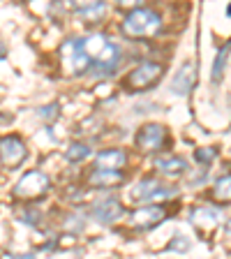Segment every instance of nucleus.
I'll use <instances>...</instances> for the list:
<instances>
[{"label":"nucleus","instance_id":"nucleus-1","mask_svg":"<svg viewBox=\"0 0 231 259\" xmlns=\"http://www.w3.org/2000/svg\"><path fill=\"white\" fill-rule=\"evenodd\" d=\"M65 56V70L70 74H90L95 76H109L116 72L120 65V49L107 37V35H88V37L70 39L63 44Z\"/></svg>","mask_w":231,"mask_h":259},{"label":"nucleus","instance_id":"nucleus-2","mask_svg":"<svg viewBox=\"0 0 231 259\" xmlns=\"http://www.w3.org/2000/svg\"><path fill=\"white\" fill-rule=\"evenodd\" d=\"M162 30V19L157 12L136 7L120 23V32L129 39H151Z\"/></svg>","mask_w":231,"mask_h":259},{"label":"nucleus","instance_id":"nucleus-3","mask_svg":"<svg viewBox=\"0 0 231 259\" xmlns=\"http://www.w3.org/2000/svg\"><path fill=\"white\" fill-rule=\"evenodd\" d=\"M51 188V181H49L47 174L42 171H28L23 174L14 185V197L16 199H26V201H32V199H42L44 194L49 192Z\"/></svg>","mask_w":231,"mask_h":259},{"label":"nucleus","instance_id":"nucleus-4","mask_svg":"<svg viewBox=\"0 0 231 259\" xmlns=\"http://www.w3.org/2000/svg\"><path fill=\"white\" fill-rule=\"evenodd\" d=\"M162 72H164V67H162L160 63H153V60L141 63L136 70H132L127 74L125 86H127L129 91H148V88H153L157 81H160Z\"/></svg>","mask_w":231,"mask_h":259},{"label":"nucleus","instance_id":"nucleus-5","mask_svg":"<svg viewBox=\"0 0 231 259\" xmlns=\"http://www.w3.org/2000/svg\"><path fill=\"white\" fill-rule=\"evenodd\" d=\"M173 194H176V190L169 188V185H162L155 178H144V181H139V183L134 185V190H132V199L164 201V199H169V197H173Z\"/></svg>","mask_w":231,"mask_h":259},{"label":"nucleus","instance_id":"nucleus-6","mask_svg":"<svg viewBox=\"0 0 231 259\" xmlns=\"http://www.w3.org/2000/svg\"><path fill=\"white\" fill-rule=\"evenodd\" d=\"M167 141V130L157 123H148L136 135V148L141 153H157Z\"/></svg>","mask_w":231,"mask_h":259},{"label":"nucleus","instance_id":"nucleus-7","mask_svg":"<svg viewBox=\"0 0 231 259\" xmlns=\"http://www.w3.org/2000/svg\"><path fill=\"white\" fill-rule=\"evenodd\" d=\"M164 220H167V208H164V206H141V208H136L134 213H132V218H129L132 227L139 229V232L153 229V227H157Z\"/></svg>","mask_w":231,"mask_h":259},{"label":"nucleus","instance_id":"nucleus-8","mask_svg":"<svg viewBox=\"0 0 231 259\" xmlns=\"http://www.w3.org/2000/svg\"><path fill=\"white\" fill-rule=\"evenodd\" d=\"M0 148H3V167L5 169H16L19 164H21L23 160H26L28 155V148L26 144H23L19 137H3V141H0Z\"/></svg>","mask_w":231,"mask_h":259},{"label":"nucleus","instance_id":"nucleus-9","mask_svg":"<svg viewBox=\"0 0 231 259\" xmlns=\"http://www.w3.org/2000/svg\"><path fill=\"white\" fill-rule=\"evenodd\" d=\"M190 222L201 232H210L222 222V210L217 206H197L190 210Z\"/></svg>","mask_w":231,"mask_h":259},{"label":"nucleus","instance_id":"nucleus-10","mask_svg":"<svg viewBox=\"0 0 231 259\" xmlns=\"http://www.w3.org/2000/svg\"><path fill=\"white\" fill-rule=\"evenodd\" d=\"M123 204H120L116 197H107V199L93 204V218L102 225H111V222L120 220L123 218Z\"/></svg>","mask_w":231,"mask_h":259},{"label":"nucleus","instance_id":"nucleus-11","mask_svg":"<svg viewBox=\"0 0 231 259\" xmlns=\"http://www.w3.org/2000/svg\"><path fill=\"white\" fill-rule=\"evenodd\" d=\"M125 162H127V155L118 148H109V151H102L97 153L95 157V169L100 171H120L125 167Z\"/></svg>","mask_w":231,"mask_h":259},{"label":"nucleus","instance_id":"nucleus-12","mask_svg":"<svg viewBox=\"0 0 231 259\" xmlns=\"http://www.w3.org/2000/svg\"><path fill=\"white\" fill-rule=\"evenodd\" d=\"M194 81H197V65H194V63H185L183 67L176 72V76H173L171 91L176 93V95H188V93L192 91Z\"/></svg>","mask_w":231,"mask_h":259},{"label":"nucleus","instance_id":"nucleus-13","mask_svg":"<svg viewBox=\"0 0 231 259\" xmlns=\"http://www.w3.org/2000/svg\"><path fill=\"white\" fill-rule=\"evenodd\" d=\"M155 169L167 178H178L183 176L188 171V162L183 157H176V155H169V157H157L155 160Z\"/></svg>","mask_w":231,"mask_h":259},{"label":"nucleus","instance_id":"nucleus-14","mask_svg":"<svg viewBox=\"0 0 231 259\" xmlns=\"http://www.w3.org/2000/svg\"><path fill=\"white\" fill-rule=\"evenodd\" d=\"M123 181H125L123 171H100V169H95V171L88 176V185L102 188V190H111V188H116V185H120Z\"/></svg>","mask_w":231,"mask_h":259},{"label":"nucleus","instance_id":"nucleus-15","mask_svg":"<svg viewBox=\"0 0 231 259\" xmlns=\"http://www.w3.org/2000/svg\"><path fill=\"white\" fill-rule=\"evenodd\" d=\"M104 3H83V5H74V12L81 21L86 23H97L104 16Z\"/></svg>","mask_w":231,"mask_h":259},{"label":"nucleus","instance_id":"nucleus-16","mask_svg":"<svg viewBox=\"0 0 231 259\" xmlns=\"http://www.w3.org/2000/svg\"><path fill=\"white\" fill-rule=\"evenodd\" d=\"M213 199H215V204H231V174L215 181V185H213Z\"/></svg>","mask_w":231,"mask_h":259},{"label":"nucleus","instance_id":"nucleus-17","mask_svg":"<svg viewBox=\"0 0 231 259\" xmlns=\"http://www.w3.org/2000/svg\"><path fill=\"white\" fill-rule=\"evenodd\" d=\"M229 51H231V44H226V47H222L220 51H217V56H215V63H213V72H210V79L215 81V83H220L222 81V74H224V65H226V56H229Z\"/></svg>","mask_w":231,"mask_h":259},{"label":"nucleus","instance_id":"nucleus-18","mask_svg":"<svg viewBox=\"0 0 231 259\" xmlns=\"http://www.w3.org/2000/svg\"><path fill=\"white\" fill-rule=\"evenodd\" d=\"M88 155H90V148H88L86 144H81V141H74V144L65 151V160L67 162H83Z\"/></svg>","mask_w":231,"mask_h":259},{"label":"nucleus","instance_id":"nucleus-19","mask_svg":"<svg viewBox=\"0 0 231 259\" xmlns=\"http://www.w3.org/2000/svg\"><path fill=\"white\" fill-rule=\"evenodd\" d=\"M215 148H199V151L194 153V157H197V162H201V164H210V162L215 160Z\"/></svg>","mask_w":231,"mask_h":259},{"label":"nucleus","instance_id":"nucleus-20","mask_svg":"<svg viewBox=\"0 0 231 259\" xmlns=\"http://www.w3.org/2000/svg\"><path fill=\"white\" fill-rule=\"evenodd\" d=\"M171 250H178V252H188L190 250V241L183 236V234H178V236H173L171 245H169Z\"/></svg>","mask_w":231,"mask_h":259},{"label":"nucleus","instance_id":"nucleus-21","mask_svg":"<svg viewBox=\"0 0 231 259\" xmlns=\"http://www.w3.org/2000/svg\"><path fill=\"white\" fill-rule=\"evenodd\" d=\"M16 218H19L21 222H26V225H30V227L37 225V213H35V210H19Z\"/></svg>","mask_w":231,"mask_h":259},{"label":"nucleus","instance_id":"nucleus-22","mask_svg":"<svg viewBox=\"0 0 231 259\" xmlns=\"http://www.w3.org/2000/svg\"><path fill=\"white\" fill-rule=\"evenodd\" d=\"M39 116H42L44 120H56L58 118V104H51V107H44V109H39Z\"/></svg>","mask_w":231,"mask_h":259},{"label":"nucleus","instance_id":"nucleus-23","mask_svg":"<svg viewBox=\"0 0 231 259\" xmlns=\"http://www.w3.org/2000/svg\"><path fill=\"white\" fill-rule=\"evenodd\" d=\"M10 259H35L32 254H10Z\"/></svg>","mask_w":231,"mask_h":259},{"label":"nucleus","instance_id":"nucleus-24","mask_svg":"<svg viewBox=\"0 0 231 259\" xmlns=\"http://www.w3.org/2000/svg\"><path fill=\"white\" fill-rule=\"evenodd\" d=\"M226 236H229V238H231V220H229V222H226Z\"/></svg>","mask_w":231,"mask_h":259},{"label":"nucleus","instance_id":"nucleus-25","mask_svg":"<svg viewBox=\"0 0 231 259\" xmlns=\"http://www.w3.org/2000/svg\"><path fill=\"white\" fill-rule=\"evenodd\" d=\"M226 14H229V16H231V5H229V7H226Z\"/></svg>","mask_w":231,"mask_h":259}]
</instances>
